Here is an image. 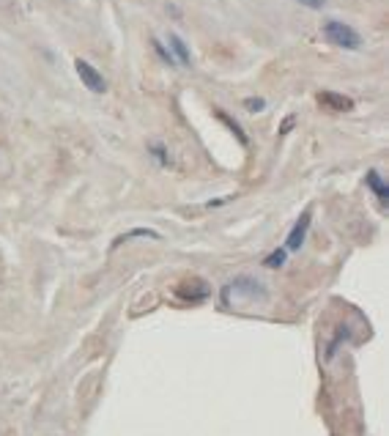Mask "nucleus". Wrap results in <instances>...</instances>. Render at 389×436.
<instances>
[{
	"label": "nucleus",
	"instance_id": "nucleus-8",
	"mask_svg": "<svg viewBox=\"0 0 389 436\" xmlns=\"http://www.w3.org/2000/svg\"><path fill=\"white\" fill-rule=\"evenodd\" d=\"M286 250H274L272 256H266V261H263V266H269V269H274V266H283L286 263Z\"/></svg>",
	"mask_w": 389,
	"mask_h": 436
},
{
	"label": "nucleus",
	"instance_id": "nucleus-5",
	"mask_svg": "<svg viewBox=\"0 0 389 436\" xmlns=\"http://www.w3.org/2000/svg\"><path fill=\"white\" fill-rule=\"evenodd\" d=\"M318 102L324 104V107H329V110H338V113H345V110L354 107V102H351L348 96L335 94V91H321V94H318Z\"/></svg>",
	"mask_w": 389,
	"mask_h": 436
},
{
	"label": "nucleus",
	"instance_id": "nucleus-12",
	"mask_svg": "<svg viewBox=\"0 0 389 436\" xmlns=\"http://www.w3.org/2000/svg\"><path fill=\"white\" fill-rule=\"evenodd\" d=\"M299 3H305V6H310V8H321L326 0H299Z\"/></svg>",
	"mask_w": 389,
	"mask_h": 436
},
{
	"label": "nucleus",
	"instance_id": "nucleus-10",
	"mask_svg": "<svg viewBox=\"0 0 389 436\" xmlns=\"http://www.w3.org/2000/svg\"><path fill=\"white\" fill-rule=\"evenodd\" d=\"M217 116H219V118H222V121H225V124H228V127L234 129V132H236V137H238V143H247V135H244V129L238 127V124H236V121H231V118H228V116H225V113H217Z\"/></svg>",
	"mask_w": 389,
	"mask_h": 436
},
{
	"label": "nucleus",
	"instance_id": "nucleus-3",
	"mask_svg": "<svg viewBox=\"0 0 389 436\" xmlns=\"http://www.w3.org/2000/svg\"><path fill=\"white\" fill-rule=\"evenodd\" d=\"M75 69H77L79 80L85 82V88H88V91H94V94H104V91H107V82H104L102 72H96L88 61H77V63H75Z\"/></svg>",
	"mask_w": 389,
	"mask_h": 436
},
{
	"label": "nucleus",
	"instance_id": "nucleus-11",
	"mask_svg": "<svg viewBox=\"0 0 389 436\" xmlns=\"http://www.w3.org/2000/svg\"><path fill=\"white\" fill-rule=\"evenodd\" d=\"M244 107H247V110H263V99H247Z\"/></svg>",
	"mask_w": 389,
	"mask_h": 436
},
{
	"label": "nucleus",
	"instance_id": "nucleus-4",
	"mask_svg": "<svg viewBox=\"0 0 389 436\" xmlns=\"http://www.w3.org/2000/svg\"><path fill=\"white\" fill-rule=\"evenodd\" d=\"M310 220H312V211H310V208H305V211H302V217L296 220L293 231L288 233L286 253H296V250L305 244V236H307V228H310Z\"/></svg>",
	"mask_w": 389,
	"mask_h": 436
},
{
	"label": "nucleus",
	"instance_id": "nucleus-1",
	"mask_svg": "<svg viewBox=\"0 0 389 436\" xmlns=\"http://www.w3.org/2000/svg\"><path fill=\"white\" fill-rule=\"evenodd\" d=\"M219 299H222L225 308H253V305H260V302L269 299V291L260 280L241 275V278H234L231 282L222 285Z\"/></svg>",
	"mask_w": 389,
	"mask_h": 436
},
{
	"label": "nucleus",
	"instance_id": "nucleus-6",
	"mask_svg": "<svg viewBox=\"0 0 389 436\" xmlns=\"http://www.w3.org/2000/svg\"><path fill=\"white\" fill-rule=\"evenodd\" d=\"M367 184H370V189H376V195H378V198H381V201H387V198H389V192H387V184H384V181H381V176H378V173H376V170H370V173H367Z\"/></svg>",
	"mask_w": 389,
	"mask_h": 436
},
{
	"label": "nucleus",
	"instance_id": "nucleus-7",
	"mask_svg": "<svg viewBox=\"0 0 389 436\" xmlns=\"http://www.w3.org/2000/svg\"><path fill=\"white\" fill-rule=\"evenodd\" d=\"M137 236H148V239H159V233H156V231H146V228H137V231H129V233H124V236H118L113 247H118V244H124V242H129V239H137Z\"/></svg>",
	"mask_w": 389,
	"mask_h": 436
},
{
	"label": "nucleus",
	"instance_id": "nucleus-9",
	"mask_svg": "<svg viewBox=\"0 0 389 436\" xmlns=\"http://www.w3.org/2000/svg\"><path fill=\"white\" fill-rule=\"evenodd\" d=\"M170 44H173V50L179 55V61H181V63H189V52H186L181 39H179V36H170Z\"/></svg>",
	"mask_w": 389,
	"mask_h": 436
},
{
	"label": "nucleus",
	"instance_id": "nucleus-2",
	"mask_svg": "<svg viewBox=\"0 0 389 436\" xmlns=\"http://www.w3.org/2000/svg\"><path fill=\"white\" fill-rule=\"evenodd\" d=\"M324 36L335 44V47H343V50H359L362 47V36L345 23H338V20H329L324 25Z\"/></svg>",
	"mask_w": 389,
	"mask_h": 436
}]
</instances>
